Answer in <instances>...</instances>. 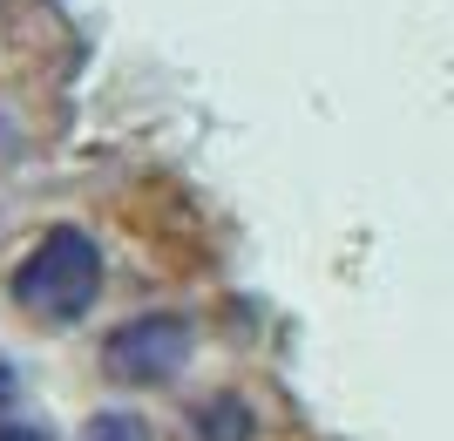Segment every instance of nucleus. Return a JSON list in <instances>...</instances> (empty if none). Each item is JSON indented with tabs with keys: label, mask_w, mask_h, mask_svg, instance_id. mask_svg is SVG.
<instances>
[{
	"label": "nucleus",
	"mask_w": 454,
	"mask_h": 441,
	"mask_svg": "<svg viewBox=\"0 0 454 441\" xmlns=\"http://www.w3.org/2000/svg\"><path fill=\"white\" fill-rule=\"evenodd\" d=\"M95 292H102V251H95V238L75 231V224H55L14 272V306L48 319V327L82 319V312L95 306Z\"/></svg>",
	"instance_id": "1"
},
{
	"label": "nucleus",
	"mask_w": 454,
	"mask_h": 441,
	"mask_svg": "<svg viewBox=\"0 0 454 441\" xmlns=\"http://www.w3.org/2000/svg\"><path fill=\"white\" fill-rule=\"evenodd\" d=\"M190 360V327L176 312H143V319H122V327L102 340V374L122 387H163L176 381Z\"/></svg>",
	"instance_id": "2"
},
{
	"label": "nucleus",
	"mask_w": 454,
	"mask_h": 441,
	"mask_svg": "<svg viewBox=\"0 0 454 441\" xmlns=\"http://www.w3.org/2000/svg\"><path fill=\"white\" fill-rule=\"evenodd\" d=\"M190 421H197V441H251V407L238 401V394H217V401H204Z\"/></svg>",
	"instance_id": "3"
},
{
	"label": "nucleus",
	"mask_w": 454,
	"mask_h": 441,
	"mask_svg": "<svg viewBox=\"0 0 454 441\" xmlns=\"http://www.w3.org/2000/svg\"><path fill=\"white\" fill-rule=\"evenodd\" d=\"M89 441H150V428H143V414H95Z\"/></svg>",
	"instance_id": "4"
}]
</instances>
